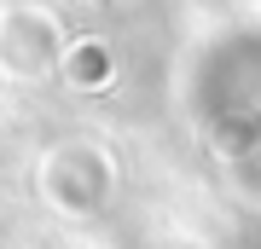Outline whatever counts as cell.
I'll return each mask as SVG.
<instances>
[{
  "instance_id": "cell-2",
  "label": "cell",
  "mask_w": 261,
  "mask_h": 249,
  "mask_svg": "<svg viewBox=\"0 0 261 249\" xmlns=\"http://www.w3.org/2000/svg\"><path fill=\"white\" fill-rule=\"evenodd\" d=\"M70 81L75 87H105L111 81V52L105 46H75L70 52Z\"/></svg>"
},
{
  "instance_id": "cell-1",
  "label": "cell",
  "mask_w": 261,
  "mask_h": 249,
  "mask_svg": "<svg viewBox=\"0 0 261 249\" xmlns=\"http://www.w3.org/2000/svg\"><path fill=\"white\" fill-rule=\"evenodd\" d=\"M41 191L70 214H93L111 197V157H105V145H58L53 162H41Z\"/></svg>"
}]
</instances>
